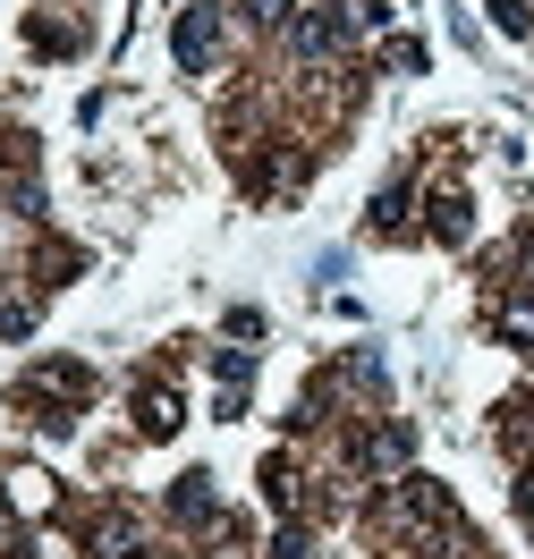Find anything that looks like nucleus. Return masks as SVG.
<instances>
[{"mask_svg":"<svg viewBox=\"0 0 534 559\" xmlns=\"http://www.w3.org/2000/svg\"><path fill=\"white\" fill-rule=\"evenodd\" d=\"M213 43H221V9L204 0V9H187V17H178V60H187V69H204V60H213Z\"/></svg>","mask_w":534,"mask_h":559,"instance_id":"f257e3e1","label":"nucleus"},{"mask_svg":"<svg viewBox=\"0 0 534 559\" xmlns=\"http://www.w3.org/2000/svg\"><path fill=\"white\" fill-rule=\"evenodd\" d=\"M170 509H178V518H187V525H213V475H178Z\"/></svg>","mask_w":534,"mask_h":559,"instance_id":"f03ea898","label":"nucleus"},{"mask_svg":"<svg viewBox=\"0 0 534 559\" xmlns=\"http://www.w3.org/2000/svg\"><path fill=\"white\" fill-rule=\"evenodd\" d=\"M137 424L153 432V441H162V432H178V399H170V390H137Z\"/></svg>","mask_w":534,"mask_h":559,"instance_id":"7ed1b4c3","label":"nucleus"},{"mask_svg":"<svg viewBox=\"0 0 534 559\" xmlns=\"http://www.w3.org/2000/svg\"><path fill=\"white\" fill-rule=\"evenodd\" d=\"M493 17L509 26V35H526V0H493Z\"/></svg>","mask_w":534,"mask_h":559,"instance_id":"20e7f679","label":"nucleus"}]
</instances>
